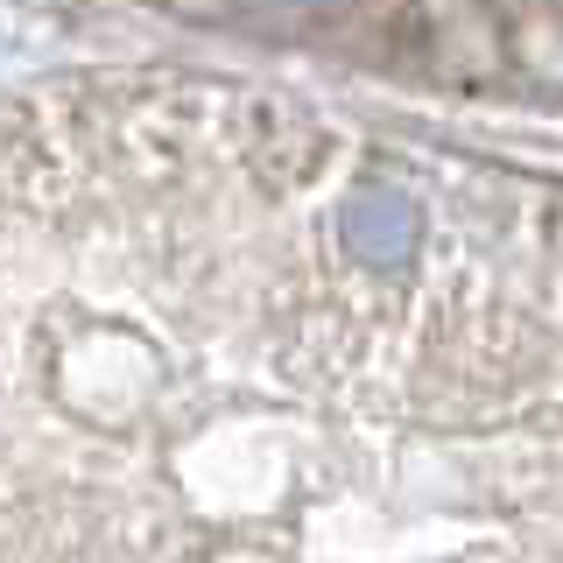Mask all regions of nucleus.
Masks as SVG:
<instances>
[{
  "label": "nucleus",
  "mask_w": 563,
  "mask_h": 563,
  "mask_svg": "<svg viewBox=\"0 0 563 563\" xmlns=\"http://www.w3.org/2000/svg\"><path fill=\"white\" fill-rule=\"evenodd\" d=\"M0 563H563V176L225 70L0 92Z\"/></svg>",
  "instance_id": "f257e3e1"
}]
</instances>
